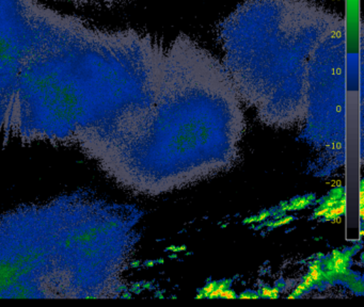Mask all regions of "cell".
<instances>
[{
  "instance_id": "obj_1",
  "label": "cell",
  "mask_w": 364,
  "mask_h": 307,
  "mask_svg": "<svg viewBox=\"0 0 364 307\" xmlns=\"http://www.w3.org/2000/svg\"><path fill=\"white\" fill-rule=\"evenodd\" d=\"M109 204L74 192L0 215V298L112 296Z\"/></svg>"
},
{
  "instance_id": "obj_2",
  "label": "cell",
  "mask_w": 364,
  "mask_h": 307,
  "mask_svg": "<svg viewBox=\"0 0 364 307\" xmlns=\"http://www.w3.org/2000/svg\"><path fill=\"white\" fill-rule=\"evenodd\" d=\"M342 23L314 0H246L217 36L240 92L265 112L291 114L304 104L315 50Z\"/></svg>"
},
{
  "instance_id": "obj_3",
  "label": "cell",
  "mask_w": 364,
  "mask_h": 307,
  "mask_svg": "<svg viewBox=\"0 0 364 307\" xmlns=\"http://www.w3.org/2000/svg\"><path fill=\"white\" fill-rule=\"evenodd\" d=\"M97 31L37 0H0V143L12 106L41 87Z\"/></svg>"
},
{
  "instance_id": "obj_4",
  "label": "cell",
  "mask_w": 364,
  "mask_h": 307,
  "mask_svg": "<svg viewBox=\"0 0 364 307\" xmlns=\"http://www.w3.org/2000/svg\"><path fill=\"white\" fill-rule=\"evenodd\" d=\"M345 212V204H341L338 207H332L323 217L327 220H332L334 217H340Z\"/></svg>"
},
{
  "instance_id": "obj_5",
  "label": "cell",
  "mask_w": 364,
  "mask_h": 307,
  "mask_svg": "<svg viewBox=\"0 0 364 307\" xmlns=\"http://www.w3.org/2000/svg\"><path fill=\"white\" fill-rule=\"evenodd\" d=\"M63 1L76 2V4H97V2H114L119 0H63Z\"/></svg>"
},
{
  "instance_id": "obj_6",
  "label": "cell",
  "mask_w": 364,
  "mask_h": 307,
  "mask_svg": "<svg viewBox=\"0 0 364 307\" xmlns=\"http://www.w3.org/2000/svg\"><path fill=\"white\" fill-rule=\"evenodd\" d=\"M225 288H227V285H225V284H220V285H219L218 287L215 288V289L213 290L212 292H210V296H208V298H219V294H220V292L223 291V290H225Z\"/></svg>"
},
{
  "instance_id": "obj_7",
  "label": "cell",
  "mask_w": 364,
  "mask_h": 307,
  "mask_svg": "<svg viewBox=\"0 0 364 307\" xmlns=\"http://www.w3.org/2000/svg\"><path fill=\"white\" fill-rule=\"evenodd\" d=\"M345 264V259L343 257H341V256H338V257L336 258V260H334L333 266L334 269H336V272H340L341 269L344 266Z\"/></svg>"
},
{
  "instance_id": "obj_8",
  "label": "cell",
  "mask_w": 364,
  "mask_h": 307,
  "mask_svg": "<svg viewBox=\"0 0 364 307\" xmlns=\"http://www.w3.org/2000/svg\"><path fill=\"white\" fill-rule=\"evenodd\" d=\"M235 293L232 290H228L227 288L219 294V298H230V300H233V298H235Z\"/></svg>"
},
{
  "instance_id": "obj_9",
  "label": "cell",
  "mask_w": 364,
  "mask_h": 307,
  "mask_svg": "<svg viewBox=\"0 0 364 307\" xmlns=\"http://www.w3.org/2000/svg\"><path fill=\"white\" fill-rule=\"evenodd\" d=\"M215 288H216V285H215L214 283L208 284V285L206 286V287H204V289H203L204 296H208H208H210V292H212L213 290L215 289Z\"/></svg>"
},
{
  "instance_id": "obj_10",
  "label": "cell",
  "mask_w": 364,
  "mask_h": 307,
  "mask_svg": "<svg viewBox=\"0 0 364 307\" xmlns=\"http://www.w3.org/2000/svg\"><path fill=\"white\" fill-rule=\"evenodd\" d=\"M311 277H312L313 281H317L319 279V277H321V272H319L318 269H312L310 272Z\"/></svg>"
},
{
  "instance_id": "obj_11",
  "label": "cell",
  "mask_w": 364,
  "mask_h": 307,
  "mask_svg": "<svg viewBox=\"0 0 364 307\" xmlns=\"http://www.w3.org/2000/svg\"><path fill=\"white\" fill-rule=\"evenodd\" d=\"M306 289V286L304 285V284H301V285L298 286L297 288H296L295 291H294V296H300V294L302 293V292L304 291V290Z\"/></svg>"
},
{
  "instance_id": "obj_12",
  "label": "cell",
  "mask_w": 364,
  "mask_h": 307,
  "mask_svg": "<svg viewBox=\"0 0 364 307\" xmlns=\"http://www.w3.org/2000/svg\"><path fill=\"white\" fill-rule=\"evenodd\" d=\"M313 283H314V281H313L312 277H311L310 275H308V276L304 279V281H302V284H304L306 288L310 287Z\"/></svg>"
},
{
  "instance_id": "obj_13",
  "label": "cell",
  "mask_w": 364,
  "mask_h": 307,
  "mask_svg": "<svg viewBox=\"0 0 364 307\" xmlns=\"http://www.w3.org/2000/svg\"><path fill=\"white\" fill-rule=\"evenodd\" d=\"M306 200H304V198H300V200H298L297 202L295 203L294 206H295L296 208H300V207L306 206Z\"/></svg>"
},
{
  "instance_id": "obj_14",
  "label": "cell",
  "mask_w": 364,
  "mask_h": 307,
  "mask_svg": "<svg viewBox=\"0 0 364 307\" xmlns=\"http://www.w3.org/2000/svg\"><path fill=\"white\" fill-rule=\"evenodd\" d=\"M262 296H265V298H272V289L264 288V289L262 290Z\"/></svg>"
},
{
  "instance_id": "obj_15",
  "label": "cell",
  "mask_w": 364,
  "mask_h": 307,
  "mask_svg": "<svg viewBox=\"0 0 364 307\" xmlns=\"http://www.w3.org/2000/svg\"><path fill=\"white\" fill-rule=\"evenodd\" d=\"M329 209L330 208H328V207H325V208L321 209V210L317 211V212L315 213V215H316V217H323V215H325L326 213H327L328 211H329Z\"/></svg>"
},
{
  "instance_id": "obj_16",
  "label": "cell",
  "mask_w": 364,
  "mask_h": 307,
  "mask_svg": "<svg viewBox=\"0 0 364 307\" xmlns=\"http://www.w3.org/2000/svg\"><path fill=\"white\" fill-rule=\"evenodd\" d=\"M293 220V217H287V219L281 220V221H279L278 223L274 224L276 226H280V225H284V224L289 223V221H291Z\"/></svg>"
},
{
  "instance_id": "obj_17",
  "label": "cell",
  "mask_w": 364,
  "mask_h": 307,
  "mask_svg": "<svg viewBox=\"0 0 364 307\" xmlns=\"http://www.w3.org/2000/svg\"><path fill=\"white\" fill-rule=\"evenodd\" d=\"M336 204H338V200H328L327 203H326V207H328V208H332V207L336 206Z\"/></svg>"
},
{
  "instance_id": "obj_18",
  "label": "cell",
  "mask_w": 364,
  "mask_h": 307,
  "mask_svg": "<svg viewBox=\"0 0 364 307\" xmlns=\"http://www.w3.org/2000/svg\"><path fill=\"white\" fill-rule=\"evenodd\" d=\"M240 298H242V300H245V298H246V300H249V298H257V296H252V294L246 293L242 294V296H240Z\"/></svg>"
},
{
  "instance_id": "obj_19",
  "label": "cell",
  "mask_w": 364,
  "mask_h": 307,
  "mask_svg": "<svg viewBox=\"0 0 364 307\" xmlns=\"http://www.w3.org/2000/svg\"><path fill=\"white\" fill-rule=\"evenodd\" d=\"M279 296V290L276 289V288H274V289H272V298H276L277 296Z\"/></svg>"
},
{
  "instance_id": "obj_20",
  "label": "cell",
  "mask_w": 364,
  "mask_h": 307,
  "mask_svg": "<svg viewBox=\"0 0 364 307\" xmlns=\"http://www.w3.org/2000/svg\"><path fill=\"white\" fill-rule=\"evenodd\" d=\"M360 217H361V219H363V217H364L363 207H360Z\"/></svg>"
},
{
  "instance_id": "obj_21",
  "label": "cell",
  "mask_w": 364,
  "mask_h": 307,
  "mask_svg": "<svg viewBox=\"0 0 364 307\" xmlns=\"http://www.w3.org/2000/svg\"><path fill=\"white\" fill-rule=\"evenodd\" d=\"M267 217V215L266 213H264V215H259V220H264L265 217Z\"/></svg>"
},
{
  "instance_id": "obj_22",
  "label": "cell",
  "mask_w": 364,
  "mask_h": 307,
  "mask_svg": "<svg viewBox=\"0 0 364 307\" xmlns=\"http://www.w3.org/2000/svg\"><path fill=\"white\" fill-rule=\"evenodd\" d=\"M203 296H204L203 293H200V294H198L197 296H196V298H203Z\"/></svg>"
},
{
  "instance_id": "obj_23",
  "label": "cell",
  "mask_w": 364,
  "mask_h": 307,
  "mask_svg": "<svg viewBox=\"0 0 364 307\" xmlns=\"http://www.w3.org/2000/svg\"><path fill=\"white\" fill-rule=\"evenodd\" d=\"M312 269H318V266H317V264H313V266H311V270H312Z\"/></svg>"
},
{
  "instance_id": "obj_24",
  "label": "cell",
  "mask_w": 364,
  "mask_h": 307,
  "mask_svg": "<svg viewBox=\"0 0 364 307\" xmlns=\"http://www.w3.org/2000/svg\"><path fill=\"white\" fill-rule=\"evenodd\" d=\"M296 298V296H294V294H293V296H289V298H289V300H293V298Z\"/></svg>"
},
{
  "instance_id": "obj_25",
  "label": "cell",
  "mask_w": 364,
  "mask_h": 307,
  "mask_svg": "<svg viewBox=\"0 0 364 307\" xmlns=\"http://www.w3.org/2000/svg\"><path fill=\"white\" fill-rule=\"evenodd\" d=\"M359 235H360V237L363 236V235H364V230H360V234H359Z\"/></svg>"
}]
</instances>
